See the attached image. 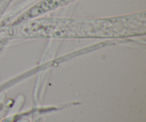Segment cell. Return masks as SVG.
<instances>
[{
	"label": "cell",
	"instance_id": "obj_1",
	"mask_svg": "<svg viewBox=\"0 0 146 122\" xmlns=\"http://www.w3.org/2000/svg\"><path fill=\"white\" fill-rule=\"evenodd\" d=\"M145 29V14L98 19L43 18L17 23L14 30L25 37H117Z\"/></svg>",
	"mask_w": 146,
	"mask_h": 122
},
{
	"label": "cell",
	"instance_id": "obj_2",
	"mask_svg": "<svg viewBox=\"0 0 146 122\" xmlns=\"http://www.w3.org/2000/svg\"><path fill=\"white\" fill-rule=\"evenodd\" d=\"M74 1L75 0H41L19 16L15 21V23L31 19L37 16L62 7Z\"/></svg>",
	"mask_w": 146,
	"mask_h": 122
}]
</instances>
